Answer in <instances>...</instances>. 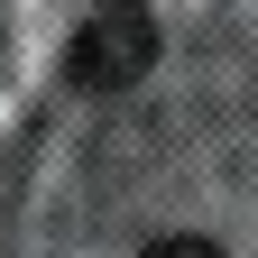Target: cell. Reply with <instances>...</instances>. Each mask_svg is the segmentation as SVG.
<instances>
[{
    "mask_svg": "<svg viewBox=\"0 0 258 258\" xmlns=\"http://www.w3.org/2000/svg\"><path fill=\"white\" fill-rule=\"evenodd\" d=\"M157 64V19L148 0H74V28H64V74L83 92H129Z\"/></svg>",
    "mask_w": 258,
    "mask_h": 258,
    "instance_id": "1",
    "label": "cell"
},
{
    "mask_svg": "<svg viewBox=\"0 0 258 258\" xmlns=\"http://www.w3.org/2000/svg\"><path fill=\"white\" fill-rule=\"evenodd\" d=\"M148 258H221V249H212V240H157Z\"/></svg>",
    "mask_w": 258,
    "mask_h": 258,
    "instance_id": "2",
    "label": "cell"
}]
</instances>
